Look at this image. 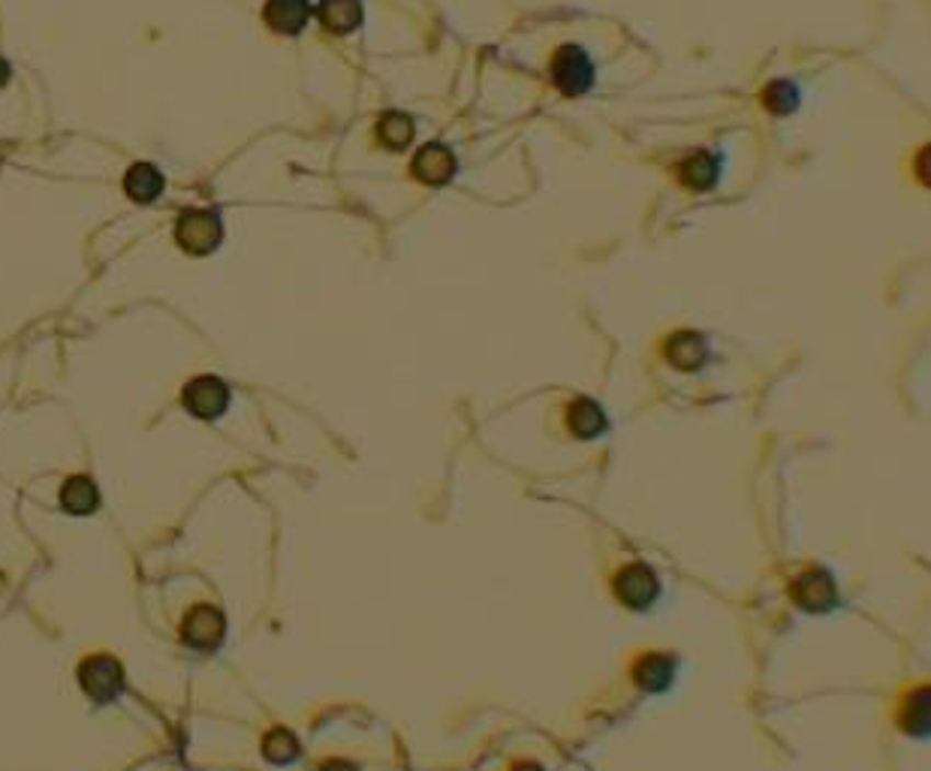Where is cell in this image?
<instances>
[{
  "instance_id": "obj_1",
  "label": "cell",
  "mask_w": 931,
  "mask_h": 771,
  "mask_svg": "<svg viewBox=\"0 0 931 771\" xmlns=\"http://www.w3.org/2000/svg\"><path fill=\"white\" fill-rule=\"evenodd\" d=\"M79 684H82L84 696L96 705L118 700L124 690V666L112 657V654H91L79 664Z\"/></svg>"
},
{
  "instance_id": "obj_2",
  "label": "cell",
  "mask_w": 931,
  "mask_h": 771,
  "mask_svg": "<svg viewBox=\"0 0 931 771\" xmlns=\"http://www.w3.org/2000/svg\"><path fill=\"white\" fill-rule=\"evenodd\" d=\"M175 238H179L181 248L193 253V257H208L224 241V224H220V217L215 212L188 208L179 217V224H175Z\"/></svg>"
},
{
  "instance_id": "obj_3",
  "label": "cell",
  "mask_w": 931,
  "mask_h": 771,
  "mask_svg": "<svg viewBox=\"0 0 931 771\" xmlns=\"http://www.w3.org/2000/svg\"><path fill=\"white\" fill-rule=\"evenodd\" d=\"M552 82L567 97H579L594 84V64L579 46H561L552 58Z\"/></svg>"
},
{
  "instance_id": "obj_4",
  "label": "cell",
  "mask_w": 931,
  "mask_h": 771,
  "mask_svg": "<svg viewBox=\"0 0 931 771\" xmlns=\"http://www.w3.org/2000/svg\"><path fill=\"white\" fill-rule=\"evenodd\" d=\"M181 401L188 407V413H193L196 419H205L212 422L217 416L227 413L229 407V386L220 377H212V374H203V377H193L184 392H181Z\"/></svg>"
},
{
  "instance_id": "obj_5",
  "label": "cell",
  "mask_w": 931,
  "mask_h": 771,
  "mask_svg": "<svg viewBox=\"0 0 931 771\" xmlns=\"http://www.w3.org/2000/svg\"><path fill=\"white\" fill-rule=\"evenodd\" d=\"M224 630H227V621L220 615V609L205 603L193 605L181 621V639L193 651H215L224 642Z\"/></svg>"
},
{
  "instance_id": "obj_6",
  "label": "cell",
  "mask_w": 931,
  "mask_h": 771,
  "mask_svg": "<svg viewBox=\"0 0 931 771\" xmlns=\"http://www.w3.org/2000/svg\"><path fill=\"white\" fill-rule=\"evenodd\" d=\"M612 588H615L618 603L627 605V609H636V612L648 609L657 600V593H660L655 570L648 564H627L624 570H618Z\"/></svg>"
},
{
  "instance_id": "obj_7",
  "label": "cell",
  "mask_w": 931,
  "mask_h": 771,
  "mask_svg": "<svg viewBox=\"0 0 931 771\" xmlns=\"http://www.w3.org/2000/svg\"><path fill=\"white\" fill-rule=\"evenodd\" d=\"M793 600L805 612H829L838 603V588L824 570H805L793 581Z\"/></svg>"
},
{
  "instance_id": "obj_8",
  "label": "cell",
  "mask_w": 931,
  "mask_h": 771,
  "mask_svg": "<svg viewBox=\"0 0 931 771\" xmlns=\"http://www.w3.org/2000/svg\"><path fill=\"white\" fill-rule=\"evenodd\" d=\"M455 169H458L455 155L441 143L422 145V148L417 151V157H413V179L422 181V184H429V188H443V184H450L455 175Z\"/></svg>"
},
{
  "instance_id": "obj_9",
  "label": "cell",
  "mask_w": 931,
  "mask_h": 771,
  "mask_svg": "<svg viewBox=\"0 0 931 771\" xmlns=\"http://www.w3.org/2000/svg\"><path fill=\"white\" fill-rule=\"evenodd\" d=\"M675 678V660L669 654H643L633 664V681L648 693H663Z\"/></svg>"
},
{
  "instance_id": "obj_10",
  "label": "cell",
  "mask_w": 931,
  "mask_h": 771,
  "mask_svg": "<svg viewBox=\"0 0 931 771\" xmlns=\"http://www.w3.org/2000/svg\"><path fill=\"white\" fill-rule=\"evenodd\" d=\"M667 359L679 371H700L708 359V344L700 332H675L667 341Z\"/></svg>"
},
{
  "instance_id": "obj_11",
  "label": "cell",
  "mask_w": 931,
  "mask_h": 771,
  "mask_svg": "<svg viewBox=\"0 0 931 771\" xmlns=\"http://www.w3.org/2000/svg\"><path fill=\"white\" fill-rule=\"evenodd\" d=\"M679 179L691 191H712L720 179V157L712 151H693L679 167Z\"/></svg>"
},
{
  "instance_id": "obj_12",
  "label": "cell",
  "mask_w": 931,
  "mask_h": 771,
  "mask_svg": "<svg viewBox=\"0 0 931 771\" xmlns=\"http://www.w3.org/2000/svg\"><path fill=\"white\" fill-rule=\"evenodd\" d=\"M265 22L277 34H299L310 19V0H269L265 3Z\"/></svg>"
},
{
  "instance_id": "obj_13",
  "label": "cell",
  "mask_w": 931,
  "mask_h": 771,
  "mask_svg": "<svg viewBox=\"0 0 931 771\" xmlns=\"http://www.w3.org/2000/svg\"><path fill=\"white\" fill-rule=\"evenodd\" d=\"M100 507V488L91 476H70L60 486V510L70 515H91Z\"/></svg>"
},
{
  "instance_id": "obj_14",
  "label": "cell",
  "mask_w": 931,
  "mask_h": 771,
  "mask_svg": "<svg viewBox=\"0 0 931 771\" xmlns=\"http://www.w3.org/2000/svg\"><path fill=\"white\" fill-rule=\"evenodd\" d=\"M362 0H320L317 3V19L326 31L332 34H350L362 24Z\"/></svg>"
},
{
  "instance_id": "obj_15",
  "label": "cell",
  "mask_w": 931,
  "mask_h": 771,
  "mask_svg": "<svg viewBox=\"0 0 931 771\" xmlns=\"http://www.w3.org/2000/svg\"><path fill=\"white\" fill-rule=\"evenodd\" d=\"M567 426L574 431L576 438L582 440H594L606 431V413L598 401L591 398H576L567 410Z\"/></svg>"
},
{
  "instance_id": "obj_16",
  "label": "cell",
  "mask_w": 931,
  "mask_h": 771,
  "mask_svg": "<svg viewBox=\"0 0 931 771\" xmlns=\"http://www.w3.org/2000/svg\"><path fill=\"white\" fill-rule=\"evenodd\" d=\"M163 175H160V169L151 167V163H136V167H130V172L124 175V191H127V196H130L133 202H155L160 193H163Z\"/></svg>"
},
{
  "instance_id": "obj_17",
  "label": "cell",
  "mask_w": 931,
  "mask_h": 771,
  "mask_svg": "<svg viewBox=\"0 0 931 771\" xmlns=\"http://www.w3.org/2000/svg\"><path fill=\"white\" fill-rule=\"evenodd\" d=\"M413 133H417L413 118L405 115V112H386V115L377 121V139H381V145H386V148H393V151L407 148L410 139H413Z\"/></svg>"
},
{
  "instance_id": "obj_18",
  "label": "cell",
  "mask_w": 931,
  "mask_h": 771,
  "mask_svg": "<svg viewBox=\"0 0 931 771\" xmlns=\"http://www.w3.org/2000/svg\"><path fill=\"white\" fill-rule=\"evenodd\" d=\"M263 757L275 766H287L299 757V738L293 736L289 729L277 726L269 736L263 738Z\"/></svg>"
},
{
  "instance_id": "obj_19",
  "label": "cell",
  "mask_w": 931,
  "mask_h": 771,
  "mask_svg": "<svg viewBox=\"0 0 931 771\" xmlns=\"http://www.w3.org/2000/svg\"><path fill=\"white\" fill-rule=\"evenodd\" d=\"M763 106L772 112V115H790L799 106V88L793 82H769L763 91Z\"/></svg>"
},
{
  "instance_id": "obj_20",
  "label": "cell",
  "mask_w": 931,
  "mask_h": 771,
  "mask_svg": "<svg viewBox=\"0 0 931 771\" xmlns=\"http://www.w3.org/2000/svg\"><path fill=\"white\" fill-rule=\"evenodd\" d=\"M901 726L908 729L910 736H926L929 733V688H920V693H913L901 712Z\"/></svg>"
},
{
  "instance_id": "obj_21",
  "label": "cell",
  "mask_w": 931,
  "mask_h": 771,
  "mask_svg": "<svg viewBox=\"0 0 931 771\" xmlns=\"http://www.w3.org/2000/svg\"><path fill=\"white\" fill-rule=\"evenodd\" d=\"M317 771H359L350 760H326Z\"/></svg>"
},
{
  "instance_id": "obj_22",
  "label": "cell",
  "mask_w": 931,
  "mask_h": 771,
  "mask_svg": "<svg viewBox=\"0 0 931 771\" xmlns=\"http://www.w3.org/2000/svg\"><path fill=\"white\" fill-rule=\"evenodd\" d=\"M7 82H10V64L0 58V88H3Z\"/></svg>"
},
{
  "instance_id": "obj_23",
  "label": "cell",
  "mask_w": 931,
  "mask_h": 771,
  "mask_svg": "<svg viewBox=\"0 0 931 771\" xmlns=\"http://www.w3.org/2000/svg\"><path fill=\"white\" fill-rule=\"evenodd\" d=\"M513 771H543L537 766V762H519V766H513Z\"/></svg>"
}]
</instances>
